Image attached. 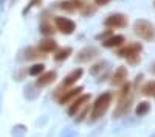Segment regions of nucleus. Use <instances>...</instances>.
Listing matches in <instances>:
<instances>
[{
	"mask_svg": "<svg viewBox=\"0 0 155 137\" xmlns=\"http://www.w3.org/2000/svg\"><path fill=\"white\" fill-rule=\"evenodd\" d=\"M25 58H27L28 61H36V59L45 58V55L39 52L37 47H34V48H27V52H25Z\"/></svg>",
	"mask_w": 155,
	"mask_h": 137,
	"instance_id": "6ab92c4d",
	"label": "nucleus"
},
{
	"mask_svg": "<svg viewBox=\"0 0 155 137\" xmlns=\"http://www.w3.org/2000/svg\"><path fill=\"white\" fill-rule=\"evenodd\" d=\"M84 75V70L81 69V67H78V69H74V70H71L65 78H64V81H62V84L58 87V91L54 92V97L58 98V95L61 94V92H64L65 89H70V87H73L74 86V83L76 81H79L81 80V77Z\"/></svg>",
	"mask_w": 155,
	"mask_h": 137,
	"instance_id": "20e7f679",
	"label": "nucleus"
},
{
	"mask_svg": "<svg viewBox=\"0 0 155 137\" xmlns=\"http://www.w3.org/2000/svg\"><path fill=\"white\" fill-rule=\"evenodd\" d=\"M149 111H150V103L149 101H140L135 108V114L140 115V117H143L146 114H149Z\"/></svg>",
	"mask_w": 155,
	"mask_h": 137,
	"instance_id": "aec40b11",
	"label": "nucleus"
},
{
	"mask_svg": "<svg viewBox=\"0 0 155 137\" xmlns=\"http://www.w3.org/2000/svg\"><path fill=\"white\" fill-rule=\"evenodd\" d=\"M37 50L41 53H44V55H48V53H54L56 50L59 48V45H58V42L54 41V39H51V37H48V36H45L44 39L39 42L37 45Z\"/></svg>",
	"mask_w": 155,
	"mask_h": 137,
	"instance_id": "f8f14e48",
	"label": "nucleus"
},
{
	"mask_svg": "<svg viewBox=\"0 0 155 137\" xmlns=\"http://www.w3.org/2000/svg\"><path fill=\"white\" fill-rule=\"evenodd\" d=\"M153 97H155V95H153Z\"/></svg>",
	"mask_w": 155,
	"mask_h": 137,
	"instance_id": "c85d7f7f",
	"label": "nucleus"
},
{
	"mask_svg": "<svg viewBox=\"0 0 155 137\" xmlns=\"http://www.w3.org/2000/svg\"><path fill=\"white\" fill-rule=\"evenodd\" d=\"M73 50L70 47H62V48H58L54 52V61L56 62H61V61H65L70 55H71Z\"/></svg>",
	"mask_w": 155,
	"mask_h": 137,
	"instance_id": "a211bd4d",
	"label": "nucleus"
},
{
	"mask_svg": "<svg viewBox=\"0 0 155 137\" xmlns=\"http://www.w3.org/2000/svg\"><path fill=\"white\" fill-rule=\"evenodd\" d=\"M56 78H58V73H56L54 70L44 72V73H41V75L37 77L36 86H39V87H47V86H50V84H53V83L56 81Z\"/></svg>",
	"mask_w": 155,
	"mask_h": 137,
	"instance_id": "4468645a",
	"label": "nucleus"
},
{
	"mask_svg": "<svg viewBox=\"0 0 155 137\" xmlns=\"http://www.w3.org/2000/svg\"><path fill=\"white\" fill-rule=\"evenodd\" d=\"M134 104V92L129 94L123 98H118V104H116V109H115V114L113 117H121V115H126L129 111H130Z\"/></svg>",
	"mask_w": 155,
	"mask_h": 137,
	"instance_id": "1a4fd4ad",
	"label": "nucleus"
},
{
	"mask_svg": "<svg viewBox=\"0 0 155 137\" xmlns=\"http://www.w3.org/2000/svg\"><path fill=\"white\" fill-rule=\"evenodd\" d=\"M141 92L146 97H153L155 95V81H147L143 87H141Z\"/></svg>",
	"mask_w": 155,
	"mask_h": 137,
	"instance_id": "412c9836",
	"label": "nucleus"
},
{
	"mask_svg": "<svg viewBox=\"0 0 155 137\" xmlns=\"http://www.w3.org/2000/svg\"><path fill=\"white\" fill-rule=\"evenodd\" d=\"M112 0H95V3H96V6H106L107 3H110Z\"/></svg>",
	"mask_w": 155,
	"mask_h": 137,
	"instance_id": "393cba45",
	"label": "nucleus"
},
{
	"mask_svg": "<svg viewBox=\"0 0 155 137\" xmlns=\"http://www.w3.org/2000/svg\"><path fill=\"white\" fill-rule=\"evenodd\" d=\"M45 72V66L41 64V62H36V64H33L30 69H28V73L31 75V77H39L41 73Z\"/></svg>",
	"mask_w": 155,
	"mask_h": 137,
	"instance_id": "4be33fe9",
	"label": "nucleus"
},
{
	"mask_svg": "<svg viewBox=\"0 0 155 137\" xmlns=\"http://www.w3.org/2000/svg\"><path fill=\"white\" fill-rule=\"evenodd\" d=\"M58 30H56V25L54 23H51L50 20H42V23H41V33L42 34H45V36H53L54 33H56Z\"/></svg>",
	"mask_w": 155,
	"mask_h": 137,
	"instance_id": "f3484780",
	"label": "nucleus"
},
{
	"mask_svg": "<svg viewBox=\"0 0 155 137\" xmlns=\"http://www.w3.org/2000/svg\"><path fill=\"white\" fill-rule=\"evenodd\" d=\"M81 94H82V87L81 86H73V87L65 89L64 92H61L58 95V103L59 104H68V103L74 101V100L79 97Z\"/></svg>",
	"mask_w": 155,
	"mask_h": 137,
	"instance_id": "6e6552de",
	"label": "nucleus"
},
{
	"mask_svg": "<svg viewBox=\"0 0 155 137\" xmlns=\"http://www.w3.org/2000/svg\"><path fill=\"white\" fill-rule=\"evenodd\" d=\"M90 100H92V95H90V94H81L79 97L74 100V101H71V104L68 108V115L70 117H76L85 106H88Z\"/></svg>",
	"mask_w": 155,
	"mask_h": 137,
	"instance_id": "423d86ee",
	"label": "nucleus"
},
{
	"mask_svg": "<svg viewBox=\"0 0 155 137\" xmlns=\"http://www.w3.org/2000/svg\"><path fill=\"white\" fill-rule=\"evenodd\" d=\"M153 6H155V0H153Z\"/></svg>",
	"mask_w": 155,
	"mask_h": 137,
	"instance_id": "cd10ccee",
	"label": "nucleus"
},
{
	"mask_svg": "<svg viewBox=\"0 0 155 137\" xmlns=\"http://www.w3.org/2000/svg\"><path fill=\"white\" fill-rule=\"evenodd\" d=\"M37 3H41V0H31V2H30V5L27 6V9H25V11H28L30 8H33L34 5H37Z\"/></svg>",
	"mask_w": 155,
	"mask_h": 137,
	"instance_id": "a878e982",
	"label": "nucleus"
},
{
	"mask_svg": "<svg viewBox=\"0 0 155 137\" xmlns=\"http://www.w3.org/2000/svg\"><path fill=\"white\" fill-rule=\"evenodd\" d=\"M112 100H113V94L112 92H104L101 94L92 106V111H90V120L95 122L101 117L106 115V112L109 111L110 104H112Z\"/></svg>",
	"mask_w": 155,
	"mask_h": 137,
	"instance_id": "f03ea898",
	"label": "nucleus"
},
{
	"mask_svg": "<svg viewBox=\"0 0 155 137\" xmlns=\"http://www.w3.org/2000/svg\"><path fill=\"white\" fill-rule=\"evenodd\" d=\"M150 70H152V73L155 75V61H153V64H152V67H150Z\"/></svg>",
	"mask_w": 155,
	"mask_h": 137,
	"instance_id": "bb28decb",
	"label": "nucleus"
},
{
	"mask_svg": "<svg viewBox=\"0 0 155 137\" xmlns=\"http://www.w3.org/2000/svg\"><path fill=\"white\" fill-rule=\"evenodd\" d=\"M134 33L143 41L155 42V25L150 20L146 19H138L134 23Z\"/></svg>",
	"mask_w": 155,
	"mask_h": 137,
	"instance_id": "7ed1b4c3",
	"label": "nucleus"
},
{
	"mask_svg": "<svg viewBox=\"0 0 155 137\" xmlns=\"http://www.w3.org/2000/svg\"><path fill=\"white\" fill-rule=\"evenodd\" d=\"M141 50H143V45L140 42H130V44H124L121 45L118 50H116V55L120 58L127 59V62L130 66H138L141 61Z\"/></svg>",
	"mask_w": 155,
	"mask_h": 137,
	"instance_id": "f257e3e1",
	"label": "nucleus"
},
{
	"mask_svg": "<svg viewBox=\"0 0 155 137\" xmlns=\"http://www.w3.org/2000/svg\"><path fill=\"white\" fill-rule=\"evenodd\" d=\"M85 2H82V0H61L56 6L65 12H78V11H82Z\"/></svg>",
	"mask_w": 155,
	"mask_h": 137,
	"instance_id": "9b49d317",
	"label": "nucleus"
},
{
	"mask_svg": "<svg viewBox=\"0 0 155 137\" xmlns=\"http://www.w3.org/2000/svg\"><path fill=\"white\" fill-rule=\"evenodd\" d=\"M99 56V50L95 48V47H85L82 50H79L76 55V61L79 62V64H87V62L93 61Z\"/></svg>",
	"mask_w": 155,
	"mask_h": 137,
	"instance_id": "9d476101",
	"label": "nucleus"
},
{
	"mask_svg": "<svg viewBox=\"0 0 155 137\" xmlns=\"http://www.w3.org/2000/svg\"><path fill=\"white\" fill-rule=\"evenodd\" d=\"M124 39L126 37L123 34H112L110 37L102 41V47H106V48H120L121 45H124Z\"/></svg>",
	"mask_w": 155,
	"mask_h": 137,
	"instance_id": "2eb2a0df",
	"label": "nucleus"
},
{
	"mask_svg": "<svg viewBox=\"0 0 155 137\" xmlns=\"http://www.w3.org/2000/svg\"><path fill=\"white\" fill-rule=\"evenodd\" d=\"M54 25H56V30L62 34H73L76 30L74 20H71L70 17H65V16H58L54 19Z\"/></svg>",
	"mask_w": 155,
	"mask_h": 137,
	"instance_id": "0eeeda50",
	"label": "nucleus"
},
{
	"mask_svg": "<svg viewBox=\"0 0 155 137\" xmlns=\"http://www.w3.org/2000/svg\"><path fill=\"white\" fill-rule=\"evenodd\" d=\"M95 11H96V3H93V5H90V3H85L81 12H82V16H92Z\"/></svg>",
	"mask_w": 155,
	"mask_h": 137,
	"instance_id": "5701e85b",
	"label": "nucleus"
},
{
	"mask_svg": "<svg viewBox=\"0 0 155 137\" xmlns=\"http://www.w3.org/2000/svg\"><path fill=\"white\" fill-rule=\"evenodd\" d=\"M107 69H109V62L107 61H99L96 64H93L90 67V73L93 77H99V75H107Z\"/></svg>",
	"mask_w": 155,
	"mask_h": 137,
	"instance_id": "dca6fc26",
	"label": "nucleus"
},
{
	"mask_svg": "<svg viewBox=\"0 0 155 137\" xmlns=\"http://www.w3.org/2000/svg\"><path fill=\"white\" fill-rule=\"evenodd\" d=\"M129 23V19L126 14H121V12H113V14L107 16L104 19V27L106 28H126Z\"/></svg>",
	"mask_w": 155,
	"mask_h": 137,
	"instance_id": "39448f33",
	"label": "nucleus"
},
{
	"mask_svg": "<svg viewBox=\"0 0 155 137\" xmlns=\"http://www.w3.org/2000/svg\"><path fill=\"white\" fill-rule=\"evenodd\" d=\"M112 34H113V31H112L110 28H107V30H106L104 33L98 34V36H96V39H98V41H99V39H101V41H104V39H107V37H110Z\"/></svg>",
	"mask_w": 155,
	"mask_h": 137,
	"instance_id": "b1692460",
	"label": "nucleus"
},
{
	"mask_svg": "<svg viewBox=\"0 0 155 137\" xmlns=\"http://www.w3.org/2000/svg\"><path fill=\"white\" fill-rule=\"evenodd\" d=\"M127 75H129V70L124 67V66H120L118 69H116L112 75V78H110V84L115 86V87H121L126 81H127Z\"/></svg>",
	"mask_w": 155,
	"mask_h": 137,
	"instance_id": "ddd939ff",
	"label": "nucleus"
}]
</instances>
